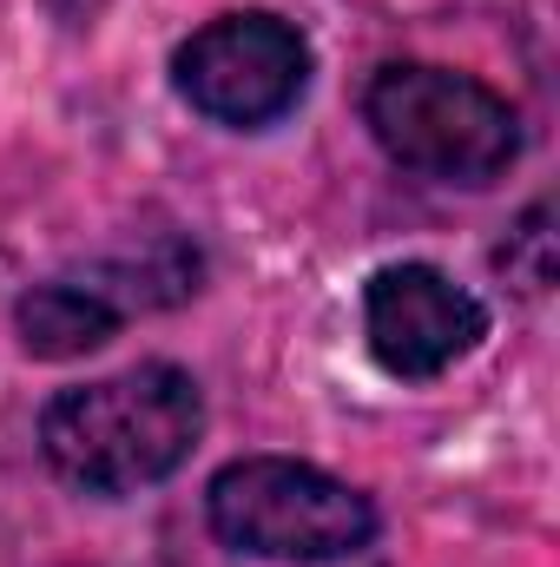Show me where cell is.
<instances>
[{"label":"cell","mask_w":560,"mask_h":567,"mask_svg":"<svg viewBox=\"0 0 560 567\" xmlns=\"http://www.w3.org/2000/svg\"><path fill=\"white\" fill-rule=\"evenodd\" d=\"M198 429V383L178 363H139L126 377L60 390L40 416V449L86 495H139L191 455Z\"/></svg>","instance_id":"6da1fadb"},{"label":"cell","mask_w":560,"mask_h":567,"mask_svg":"<svg viewBox=\"0 0 560 567\" xmlns=\"http://www.w3.org/2000/svg\"><path fill=\"white\" fill-rule=\"evenodd\" d=\"M363 120L396 165L442 185H488L515 165L521 120L501 93L448 66H383L363 93Z\"/></svg>","instance_id":"7a4b0ae2"},{"label":"cell","mask_w":560,"mask_h":567,"mask_svg":"<svg viewBox=\"0 0 560 567\" xmlns=\"http://www.w3.org/2000/svg\"><path fill=\"white\" fill-rule=\"evenodd\" d=\"M205 508L218 542L265 561H343L376 535L370 495L290 455H245L218 468Z\"/></svg>","instance_id":"3957f363"},{"label":"cell","mask_w":560,"mask_h":567,"mask_svg":"<svg viewBox=\"0 0 560 567\" xmlns=\"http://www.w3.org/2000/svg\"><path fill=\"white\" fill-rule=\"evenodd\" d=\"M178 93L218 126H271L310 86V47L278 13H225L172 53Z\"/></svg>","instance_id":"277c9868"},{"label":"cell","mask_w":560,"mask_h":567,"mask_svg":"<svg viewBox=\"0 0 560 567\" xmlns=\"http://www.w3.org/2000/svg\"><path fill=\"white\" fill-rule=\"evenodd\" d=\"M363 330L390 377L428 383L488 337V310L435 265H383L363 290Z\"/></svg>","instance_id":"5b68a950"},{"label":"cell","mask_w":560,"mask_h":567,"mask_svg":"<svg viewBox=\"0 0 560 567\" xmlns=\"http://www.w3.org/2000/svg\"><path fill=\"white\" fill-rule=\"evenodd\" d=\"M13 323L33 357L66 363V357L100 350L120 330V303H106V290H93V284H40L13 303Z\"/></svg>","instance_id":"8992f818"},{"label":"cell","mask_w":560,"mask_h":567,"mask_svg":"<svg viewBox=\"0 0 560 567\" xmlns=\"http://www.w3.org/2000/svg\"><path fill=\"white\" fill-rule=\"evenodd\" d=\"M46 7H53V20H66V27H93L106 0H46Z\"/></svg>","instance_id":"52a82bcc"}]
</instances>
